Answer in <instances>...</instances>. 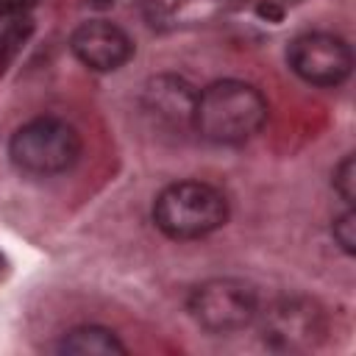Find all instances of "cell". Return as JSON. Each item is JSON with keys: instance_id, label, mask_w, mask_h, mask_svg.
I'll list each match as a JSON object with an SVG mask.
<instances>
[{"instance_id": "cell-1", "label": "cell", "mask_w": 356, "mask_h": 356, "mask_svg": "<svg viewBox=\"0 0 356 356\" xmlns=\"http://www.w3.org/2000/svg\"><path fill=\"white\" fill-rule=\"evenodd\" d=\"M270 106L264 95L245 81L225 78L197 92L192 128L217 145H239L261 131Z\"/></svg>"}, {"instance_id": "cell-2", "label": "cell", "mask_w": 356, "mask_h": 356, "mask_svg": "<svg viewBox=\"0 0 356 356\" xmlns=\"http://www.w3.org/2000/svg\"><path fill=\"white\" fill-rule=\"evenodd\" d=\"M228 220V200L203 181H178L153 203V222L170 239H200Z\"/></svg>"}, {"instance_id": "cell-3", "label": "cell", "mask_w": 356, "mask_h": 356, "mask_svg": "<svg viewBox=\"0 0 356 356\" xmlns=\"http://www.w3.org/2000/svg\"><path fill=\"white\" fill-rule=\"evenodd\" d=\"M11 161L31 175H56L81 156L78 131L58 117H36L14 131L8 142Z\"/></svg>"}, {"instance_id": "cell-4", "label": "cell", "mask_w": 356, "mask_h": 356, "mask_svg": "<svg viewBox=\"0 0 356 356\" xmlns=\"http://www.w3.org/2000/svg\"><path fill=\"white\" fill-rule=\"evenodd\" d=\"M189 314L211 334H234L259 317L256 286L239 278H211L189 295Z\"/></svg>"}, {"instance_id": "cell-5", "label": "cell", "mask_w": 356, "mask_h": 356, "mask_svg": "<svg viewBox=\"0 0 356 356\" xmlns=\"http://www.w3.org/2000/svg\"><path fill=\"white\" fill-rule=\"evenodd\" d=\"M261 314V339L275 350H309L325 337V314L309 298H278Z\"/></svg>"}, {"instance_id": "cell-6", "label": "cell", "mask_w": 356, "mask_h": 356, "mask_svg": "<svg viewBox=\"0 0 356 356\" xmlns=\"http://www.w3.org/2000/svg\"><path fill=\"white\" fill-rule=\"evenodd\" d=\"M286 58L295 75H300L306 83H314V86H337L353 70V56L348 42L323 31L298 36L289 44Z\"/></svg>"}, {"instance_id": "cell-7", "label": "cell", "mask_w": 356, "mask_h": 356, "mask_svg": "<svg viewBox=\"0 0 356 356\" xmlns=\"http://www.w3.org/2000/svg\"><path fill=\"white\" fill-rule=\"evenodd\" d=\"M70 47L75 58L95 72H114L134 56L131 36L108 19L81 22L70 36Z\"/></svg>"}, {"instance_id": "cell-8", "label": "cell", "mask_w": 356, "mask_h": 356, "mask_svg": "<svg viewBox=\"0 0 356 356\" xmlns=\"http://www.w3.org/2000/svg\"><path fill=\"white\" fill-rule=\"evenodd\" d=\"M142 100H145V108L150 114H156L161 122L192 125L197 92L189 81H184L178 75H156L147 81Z\"/></svg>"}, {"instance_id": "cell-9", "label": "cell", "mask_w": 356, "mask_h": 356, "mask_svg": "<svg viewBox=\"0 0 356 356\" xmlns=\"http://www.w3.org/2000/svg\"><path fill=\"white\" fill-rule=\"evenodd\" d=\"M42 0H0V75L11 67L33 31V8Z\"/></svg>"}, {"instance_id": "cell-10", "label": "cell", "mask_w": 356, "mask_h": 356, "mask_svg": "<svg viewBox=\"0 0 356 356\" xmlns=\"http://www.w3.org/2000/svg\"><path fill=\"white\" fill-rule=\"evenodd\" d=\"M125 350L128 348L120 342V337L103 325L72 328L58 342V353H72V356H114V353H125Z\"/></svg>"}, {"instance_id": "cell-11", "label": "cell", "mask_w": 356, "mask_h": 356, "mask_svg": "<svg viewBox=\"0 0 356 356\" xmlns=\"http://www.w3.org/2000/svg\"><path fill=\"white\" fill-rule=\"evenodd\" d=\"M334 189L342 195L345 203H353L356 197V159L345 156L334 170Z\"/></svg>"}, {"instance_id": "cell-12", "label": "cell", "mask_w": 356, "mask_h": 356, "mask_svg": "<svg viewBox=\"0 0 356 356\" xmlns=\"http://www.w3.org/2000/svg\"><path fill=\"white\" fill-rule=\"evenodd\" d=\"M334 239H337V245L348 253V256H353L356 253V214H353V209H348L345 214H339L337 220H334Z\"/></svg>"}, {"instance_id": "cell-13", "label": "cell", "mask_w": 356, "mask_h": 356, "mask_svg": "<svg viewBox=\"0 0 356 356\" xmlns=\"http://www.w3.org/2000/svg\"><path fill=\"white\" fill-rule=\"evenodd\" d=\"M259 14L261 17H270V19H278L281 17V8H275V6H259Z\"/></svg>"}, {"instance_id": "cell-14", "label": "cell", "mask_w": 356, "mask_h": 356, "mask_svg": "<svg viewBox=\"0 0 356 356\" xmlns=\"http://www.w3.org/2000/svg\"><path fill=\"white\" fill-rule=\"evenodd\" d=\"M6 270H8V261H6V256H3V253H0V278H3V275H6Z\"/></svg>"}]
</instances>
